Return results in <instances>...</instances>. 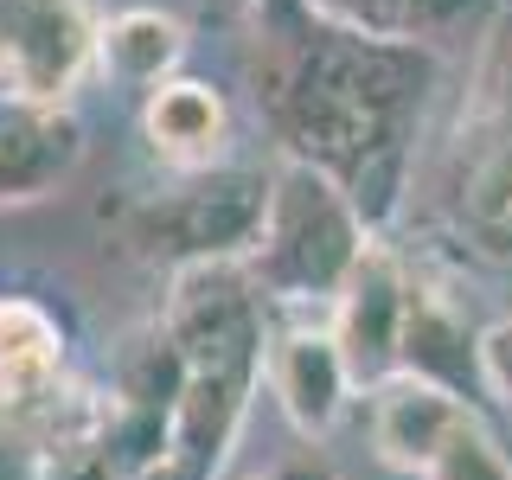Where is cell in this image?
Masks as SVG:
<instances>
[{
  "mask_svg": "<svg viewBox=\"0 0 512 480\" xmlns=\"http://www.w3.org/2000/svg\"><path fill=\"white\" fill-rule=\"evenodd\" d=\"M436 58L352 32L308 0H256L250 26V84L256 109L276 128L288 160L333 173L365 231L391 224L404 192V154L416 109L429 96Z\"/></svg>",
  "mask_w": 512,
  "mask_h": 480,
  "instance_id": "obj_1",
  "label": "cell"
},
{
  "mask_svg": "<svg viewBox=\"0 0 512 480\" xmlns=\"http://www.w3.org/2000/svg\"><path fill=\"white\" fill-rule=\"evenodd\" d=\"M365 244L372 237H365V218L352 212L346 186L308 160H282L269 173V218L244 269L263 301L314 308V301H340Z\"/></svg>",
  "mask_w": 512,
  "mask_h": 480,
  "instance_id": "obj_2",
  "label": "cell"
},
{
  "mask_svg": "<svg viewBox=\"0 0 512 480\" xmlns=\"http://www.w3.org/2000/svg\"><path fill=\"white\" fill-rule=\"evenodd\" d=\"M263 218H269L263 173L212 167V173H180V186L122 205L116 231L128 237V250L154 256L167 269H186V263H244L263 237Z\"/></svg>",
  "mask_w": 512,
  "mask_h": 480,
  "instance_id": "obj_3",
  "label": "cell"
},
{
  "mask_svg": "<svg viewBox=\"0 0 512 480\" xmlns=\"http://www.w3.org/2000/svg\"><path fill=\"white\" fill-rule=\"evenodd\" d=\"M160 333L173 340L186 372H263V295L244 263H186L167 282Z\"/></svg>",
  "mask_w": 512,
  "mask_h": 480,
  "instance_id": "obj_4",
  "label": "cell"
},
{
  "mask_svg": "<svg viewBox=\"0 0 512 480\" xmlns=\"http://www.w3.org/2000/svg\"><path fill=\"white\" fill-rule=\"evenodd\" d=\"M455 218L474 237V250L512 256V32L506 45L487 52L468 96V116H461Z\"/></svg>",
  "mask_w": 512,
  "mask_h": 480,
  "instance_id": "obj_5",
  "label": "cell"
},
{
  "mask_svg": "<svg viewBox=\"0 0 512 480\" xmlns=\"http://www.w3.org/2000/svg\"><path fill=\"white\" fill-rule=\"evenodd\" d=\"M96 32L90 0H0V96L71 103L96 71Z\"/></svg>",
  "mask_w": 512,
  "mask_h": 480,
  "instance_id": "obj_6",
  "label": "cell"
},
{
  "mask_svg": "<svg viewBox=\"0 0 512 480\" xmlns=\"http://www.w3.org/2000/svg\"><path fill=\"white\" fill-rule=\"evenodd\" d=\"M410 276L384 244H365L359 269L346 276L333 301V340H340L352 384H384L404 372V333H410Z\"/></svg>",
  "mask_w": 512,
  "mask_h": 480,
  "instance_id": "obj_7",
  "label": "cell"
},
{
  "mask_svg": "<svg viewBox=\"0 0 512 480\" xmlns=\"http://www.w3.org/2000/svg\"><path fill=\"white\" fill-rule=\"evenodd\" d=\"M263 378L301 436L308 442L327 436L352 391V365H346L340 340H333V320H282V327H269Z\"/></svg>",
  "mask_w": 512,
  "mask_h": 480,
  "instance_id": "obj_8",
  "label": "cell"
},
{
  "mask_svg": "<svg viewBox=\"0 0 512 480\" xmlns=\"http://www.w3.org/2000/svg\"><path fill=\"white\" fill-rule=\"evenodd\" d=\"M84 167V122L71 103L0 96V205H39Z\"/></svg>",
  "mask_w": 512,
  "mask_h": 480,
  "instance_id": "obj_9",
  "label": "cell"
},
{
  "mask_svg": "<svg viewBox=\"0 0 512 480\" xmlns=\"http://www.w3.org/2000/svg\"><path fill=\"white\" fill-rule=\"evenodd\" d=\"M474 423V410L461 404V391H448L436 378H416V372H397L372 384V448L378 461L404 474H429L442 461V448Z\"/></svg>",
  "mask_w": 512,
  "mask_h": 480,
  "instance_id": "obj_10",
  "label": "cell"
},
{
  "mask_svg": "<svg viewBox=\"0 0 512 480\" xmlns=\"http://www.w3.org/2000/svg\"><path fill=\"white\" fill-rule=\"evenodd\" d=\"M141 135L160 167L173 173H212L224 167V141H231V116L224 96L199 77H167L160 90H148L141 103Z\"/></svg>",
  "mask_w": 512,
  "mask_h": 480,
  "instance_id": "obj_11",
  "label": "cell"
},
{
  "mask_svg": "<svg viewBox=\"0 0 512 480\" xmlns=\"http://www.w3.org/2000/svg\"><path fill=\"white\" fill-rule=\"evenodd\" d=\"M186 58V26L160 7H128L96 32V71L128 90H160Z\"/></svg>",
  "mask_w": 512,
  "mask_h": 480,
  "instance_id": "obj_12",
  "label": "cell"
},
{
  "mask_svg": "<svg viewBox=\"0 0 512 480\" xmlns=\"http://www.w3.org/2000/svg\"><path fill=\"white\" fill-rule=\"evenodd\" d=\"M404 372L436 378L448 391H461L468 372H480V346L468 333V320L455 314V301L442 288H410V333H404Z\"/></svg>",
  "mask_w": 512,
  "mask_h": 480,
  "instance_id": "obj_13",
  "label": "cell"
},
{
  "mask_svg": "<svg viewBox=\"0 0 512 480\" xmlns=\"http://www.w3.org/2000/svg\"><path fill=\"white\" fill-rule=\"evenodd\" d=\"M308 7L352 26V32H372V39L423 45V39H436L442 26H455L474 0H308Z\"/></svg>",
  "mask_w": 512,
  "mask_h": 480,
  "instance_id": "obj_14",
  "label": "cell"
},
{
  "mask_svg": "<svg viewBox=\"0 0 512 480\" xmlns=\"http://www.w3.org/2000/svg\"><path fill=\"white\" fill-rule=\"evenodd\" d=\"M423 480H512V461L493 448V436L480 423H468L455 442L442 448V461L429 468Z\"/></svg>",
  "mask_w": 512,
  "mask_h": 480,
  "instance_id": "obj_15",
  "label": "cell"
},
{
  "mask_svg": "<svg viewBox=\"0 0 512 480\" xmlns=\"http://www.w3.org/2000/svg\"><path fill=\"white\" fill-rule=\"evenodd\" d=\"M480 378H487L493 397H506V410H512V320H500V327L480 340Z\"/></svg>",
  "mask_w": 512,
  "mask_h": 480,
  "instance_id": "obj_16",
  "label": "cell"
},
{
  "mask_svg": "<svg viewBox=\"0 0 512 480\" xmlns=\"http://www.w3.org/2000/svg\"><path fill=\"white\" fill-rule=\"evenodd\" d=\"M269 480H333V468H327V455H314V448H301V455H288Z\"/></svg>",
  "mask_w": 512,
  "mask_h": 480,
  "instance_id": "obj_17",
  "label": "cell"
},
{
  "mask_svg": "<svg viewBox=\"0 0 512 480\" xmlns=\"http://www.w3.org/2000/svg\"><path fill=\"white\" fill-rule=\"evenodd\" d=\"M128 480H205L192 461H180V455H160V461H148L141 474H128Z\"/></svg>",
  "mask_w": 512,
  "mask_h": 480,
  "instance_id": "obj_18",
  "label": "cell"
}]
</instances>
